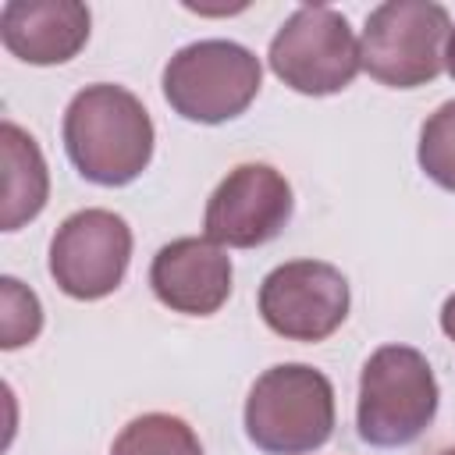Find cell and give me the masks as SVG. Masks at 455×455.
Segmentation results:
<instances>
[{
    "mask_svg": "<svg viewBox=\"0 0 455 455\" xmlns=\"http://www.w3.org/2000/svg\"><path fill=\"white\" fill-rule=\"evenodd\" d=\"M64 149L75 171L103 188L132 185L153 160V117L142 100L114 82L85 85L64 110Z\"/></svg>",
    "mask_w": 455,
    "mask_h": 455,
    "instance_id": "1",
    "label": "cell"
},
{
    "mask_svg": "<svg viewBox=\"0 0 455 455\" xmlns=\"http://www.w3.org/2000/svg\"><path fill=\"white\" fill-rule=\"evenodd\" d=\"M242 423L263 455H309L334 434V387L309 363H277L249 387Z\"/></svg>",
    "mask_w": 455,
    "mask_h": 455,
    "instance_id": "2",
    "label": "cell"
},
{
    "mask_svg": "<svg viewBox=\"0 0 455 455\" xmlns=\"http://www.w3.org/2000/svg\"><path fill=\"white\" fill-rule=\"evenodd\" d=\"M437 398V377L419 348L380 345L359 373V437L373 448H405L434 423Z\"/></svg>",
    "mask_w": 455,
    "mask_h": 455,
    "instance_id": "3",
    "label": "cell"
},
{
    "mask_svg": "<svg viewBox=\"0 0 455 455\" xmlns=\"http://www.w3.org/2000/svg\"><path fill=\"white\" fill-rule=\"evenodd\" d=\"M263 82L259 57L235 39H199L164 64V100L196 124H224L249 110Z\"/></svg>",
    "mask_w": 455,
    "mask_h": 455,
    "instance_id": "4",
    "label": "cell"
},
{
    "mask_svg": "<svg viewBox=\"0 0 455 455\" xmlns=\"http://www.w3.org/2000/svg\"><path fill=\"white\" fill-rule=\"evenodd\" d=\"M451 18L434 0H387L370 11L359 57L387 89H416L441 75Z\"/></svg>",
    "mask_w": 455,
    "mask_h": 455,
    "instance_id": "5",
    "label": "cell"
},
{
    "mask_svg": "<svg viewBox=\"0 0 455 455\" xmlns=\"http://www.w3.org/2000/svg\"><path fill=\"white\" fill-rule=\"evenodd\" d=\"M270 71L302 96H334L363 68L359 39L348 18L327 4L295 7L267 50Z\"/></svg>",
    "mask_w": 455,
    "mask_h": 455,
    "instance_id": "6",
    "label": "cell"
},
{
    "mask_svg": "<svg viewBox=\"0 0 455 455\" xmlns=\"http://www.w3.org/2000/svg\"><path fill=\"white\" fill-rule=\"evenodd\" d=\"M132 263V228L121 213L85 206L60 220L50 238V277L78 302L107 299Z\"/></svg>",
    "mask_w": 455,
    "mask_h": 455,
    "instance_id": "7",
    "label": "cell"
},
{
    "mask_svg": "<svg viewBox=\"0 0 455 455\" xmlns=\"http://www.w3.org/2000/svg\"><path fill=\"white\" fill-rule=\"evenodd\" d=\"M348 281L334 263L288 259L274 267L259 284L263 323L288 341H323L348 316Z\"/></svg>",
    "mask_w": 455,
    "mask_h": 455,
    "instance_id": "8",
    "label": "cell"
},
{
    "mask_svg": "<svg viewBox=\"0 0 455 455\" xmlns=\"http://www.w3.org/2000/svg\"><path fill=\"white\" fill-rule=\"evenodd\" d=\"M295 199L288 178L270 164H238L206 199L203 231L228 249H256L277 238L291 220Z\"/></svg>",
    "mask_w": 455,
    "mask_h": 455,
    "instance_id": "9",
    "label": "cell"
},
{
    "mask_svg": "<svg viewBox=\"0 0 455 455\" xmlns=\"http://www.w3.org/2000/svg\"><path fill=\"white\" fill-rule=\"evenodd\" d=\"M231 256L206 235H185L167 242L149 263V288L171 309L185 316H213L231 295Z\"/></svg>",
    "mask_w": 455,
    "mask_h": 455,
    "instance_id": "10",
    "label": "cell"
},
{
    "mask_svg": "<svg viewBox=\"0 0 455 455\" xmlns=\"http://www.w3.org/2000/svg\"><path fill=\"white\" fill-rule=\"evenodd\" d=\"M92 14L78 0H7L0 7V39L25 64H68L89 43Z\"/></svg>",
    "mask_w": 455,
    "mask_h": 455,
    "instance_id": "11",
    "label": "cell"
},
{
    "mask_svg": "<svg viewBox=\"0 0 455 455\" xmlns=\"http://www.w3.org/2000/svg\"><path fill=\"white\" fill-rule=\"evenodd\" d=\"M0 153H4V199H0V228L18 231L36 220L50 199V171L36 146V139L14 121L0 124Z\"/></svg>",
    "mask_w": 455,
    "mask_h": 455,
    "instance_id": "12",
    "label": "cell"
},
{
    "mask_svg": "<svg viewBox=\"0 0 455 455\" xmlns=\"http://www.w3.org/2000/svg\"><path fill=\"white\" fill-rule=\"evenodd\" d=\"M110 455H203V444L181 416L142 412L121 427Z\"/></svg>",
    "mask_w": 455,
    "mask_h": 455,
    "instance_id": "13",
    "label": "cell"
},
{
    "mask_svg": "<svg viewBox=\"0 0 455 455\" xmlns=\"http://www.w3.org/2000/svg\"><path fill=\"white\" fill-rule=\"evenodd\" d=\"M416 160H419V171L455 192V100L441 103L419 128V146H416Z\"/></svg>",
    "mask_w": 455,
    "mask_h": 455,
    "instance_id": "14",
    "label": "cell"
},
{
    "mask_svg": "<svg viewBox=\"0 0 455 455\" xmlns=\"http://www.w3.org/2000/svg\"><path fill=\"white\" fill-rule=\"evenodd\" d=\"M0 345L21 348L39 338L43 331V306L32 288H25L18 277H0Z\"/></svg>",
    "mask_w": 455,
    "mask_h": 455,
    "instance_id": "15",
    "label": "cell"
},
{
    "mask_svg": "<svg viewBox=\"0 0 455 455\" xmlns=\"http://www.w3.org/2000/svg\"><path fill=\"white\" fill-rule=\"evenodd\" d=\"M441 331L455 341V295H448L444 306H441Z\"/></svg>",
    "mask_w": 455,
    "mask_h": 455,
    "instance_id": "16",
    "label": "cell"
},
{
    "mask_svg": "<svg viewBox=\"0 0 455 455\" xmlns=\"http://www.w3.org/2000/svg\"><path fill=\"white\" fill-rule=\"evenodd\" d=\"M444 71L455 78V28H451V36H448V43H444Z\"/></svg>",
    "mask_w": 455,
    "mask_h": 455,
    "instance_id": "17",
    "label": "cell"
},
{
    "mask_svg": "<svg viewBox=\"0 0 455 455\" xmlns=\"http://www.w3.org/2000/svg\"><path fill=\"white\" fill-rule=\"evenodd\" d=\"M437 455H455V448H444V451H437Z\"/></svg>",
    "mask_w": 455,
    "mask_h": 455,
    "instance_id": "18",
    "label": "cell"
}]
</instances>
